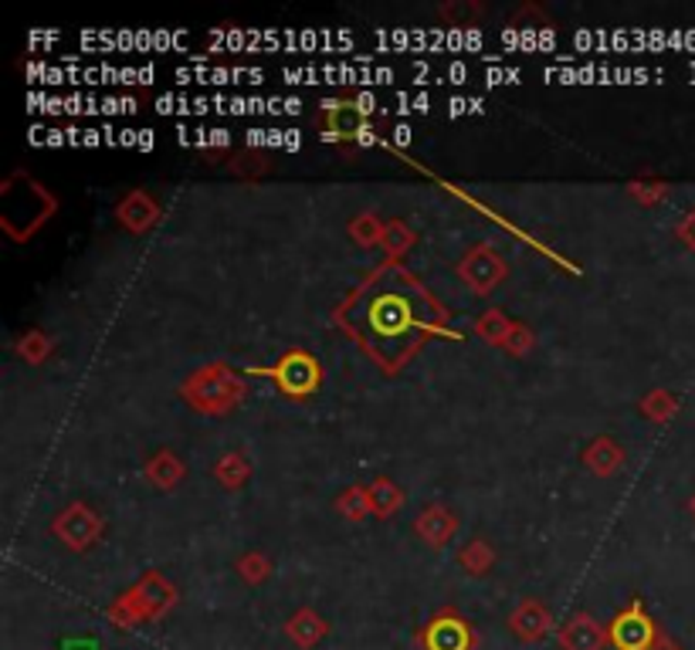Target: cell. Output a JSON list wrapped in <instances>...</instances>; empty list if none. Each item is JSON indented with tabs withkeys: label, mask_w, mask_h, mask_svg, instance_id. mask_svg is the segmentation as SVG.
<instances>
[{
	"label": "cell",
	"mask_w": 695,
	"mask_h": 650,
	"mask_svg": "<svg viewBox=\"0 0 695 650\" xmlns=\"http://www.w3.org/2000/svg\"><path fill=\"white\" fill-rule=\"evenodd\" d=\"M414 640L421 650H476L479 647L476 627H471L468 620L452 607L438 610L428 624L417 630Z\"/></svg>",
	"instance_id": "1"
},
{
	"label": "cell",
	"mask_w": 695,
	"mask_h": 650,
	"mask_svg": "<svg viewBox=\"0 0 695 650\" xmlns=\"http://www.w3.org/2000/svg\"><path fill=\"white\" fill-rule=\"evenodd\" d=\"M607 643L615 650H655L661 643L658 624L645 613L642 600H631L615 620H610Z\"/></svg>",
	"instance_id": "2"
},
{
	"label": "cell",
	"mask_w": 695,
	"mask_h": 650,
	"mask_svg": "<svg viewBox=\"0 0 695 650\" xmlns=\"http://www.w3.org/2000/svg\"><path fill=\"white\" fill-rule=\"evenodd\" d=\"M258 373H268L278 380V386H282L289 397H309V393L319 386V366L309 353H289L275 362V370H258Z\"/></svg>",
	"instance_id": "3"
},
{
	"label": "cell",
	"mask_w": 695,
	"mask_h": 650,
	"mask_svg": "<svg viewBox=\"0 0 695 650\" xmlns=\"http://www.w3.org/2000/svg\"><path fill=\"white\" fill-rule=\"evenodd\" d=\"M323 116H326V132H323V143H340V139H353L359 129L367 126V119L359 116L353 99H323Z\"/></svg>",
	"instance_id": "4"
},
{
	"label": "cell",
	"mask_w": 695,
	"mask_h": 650,
	"mask_svg": "<svg viewBox=\"0 0 695 650\" xmlns=\"http://www.w3.org/2000/svg\"><path fill=\"white\" fill-rule=\"evenodd\" d=\"M549 624H553V616H549V610H546L540 600L519 603V607L513 610V616H509V630H513L519 640H526V643L543 640V637L549 634Z\"/></svg>",
	"instance_id": "5"
},
{
	"label": "cell",
	"mask_w": 695,
	"mask_h": 650,
	"mask_svg": "<svg viewBox=\"0 0 695 650\" xmlns=\"http://www.w3.org/2000/svg\"><path fill=\"white\" fill-rule=\"evenodd\" d=\"M607 643V630L587 613H573L560 627V647L564 650H601Z\"/></svg>",
	"instance_id": "6"
},
{
	"label": "cell",
	"mask_w": 695,
	"mask_h": 650,
	"mask_svg": "<svg viewBox=\"0 0 695 650\" xmlns=\"http://www.w3.org/2000/svg\"><path fill=\"white\" fill-rule=\"evenodd\" d=\"M286 634H289V640L292 643H299V647H316L326 634H329V624L319 616V613H313V610H299L289 624H286Z\"/></svg>",
	"instance_id": "7"
},
{
	"label": "cell",
	"mask_w": 695,
	"mask_h": 650,
	"mask_svg": "<svg viewBox=\"0 0 695 650\" xmlns=\"http://www.w3.org/2000/svg\"><path fill=\"white\" fill-rule=\"evenodd\" d=\"M374 326L383 332V335H397L401 329H407L410 316H407V305L397 298V295H383L374 302Z\"/></svg>",
	"instance_id": "8"
},
{
	"label": "cell",
	"mask_w": 695,
	"mask_h": 650,
	"mask_svg": "<svg viewBox=\"0 0 695 650\" xmlns=\"http://www.w3.org/2000/svg\"><path fill=\"white\" fill-rule=\"evenodd\" d=\"M156 112H160V116H193V99L166 92V95L156 99Z\"/></svg>",
	"instance_id": "9"
},
{
	"label": "cell",
	"mask_w": 695,
	"mask_h": 650,
	"mask_svg": "<svg viewBox=\"0 0 695 650\" xmlns=\"http://www.w3.org/2000/svg\"><path fill=\"white\" fill-rule=\"evenodd\" d=\"M187 31H170V27H160L153 31V51H180L187 48Z\"/></svg>",
	"instance_id": "10"
},
{
	"label": "cell",
	"mask_w": 695,
	"mask_h": 650,
	"mask_svg": "<svg viewBox=\"0 0 695 650\" xmlns=\"http://www.w3.org/2000/svg\"><path fill=\"white\" fill-rule=\"evenodd\" d=\"M353 105H356V112H359V116H364L367 123H370V116H377V112L383 109V105L377 102V95H374L370 89H359V92L353 95Z\"/></svg>",
	"instance_id": "11"
},
{
	"label": "cell",
	"mask_w": 695,
	"mask_h": 650,
	"mask_svg": "<svg viewBox=\"0 0 695 650\" xmlns=\"http://www.w3.org/2000/svg\"><path fill=\"white\" fill-rule=\"evenodd\" d=\"M628 48H634L631 44V31H628V27H615V31H610V54L628 51Z\"/></svg>",
	"instance_id": "12"
},
{
	"label": "cell",
	"mask_w": 695,
	"mask_h": 650,
	"mask_svg": "<svg viewBox=\"0 0 695 650\" xmlns=\"http://www.w3.org/2000/svg\"><path fill=\"white\" fill-rule=\"evenodd\" d=\"M41 81L51 85V89H59V85H68V72H65L62 65H48V72H45Z\"/></svg>",
	"instance_id": "13"
},
{
	"label": "cell",
	"mask_w": 695,
	"mask_h": 650,
	"mask_svg": "<svg viewBox=\"0 0 695 650\" xmlns=\"http://www.w3.org/2000/svg\"><path fill=\"white\" fill-rule=\"evenodd\" d=\"M444 81L465 85V81H468V65H465V62H452V65H448V72H444Z\"/></svg>",
	"instance_id": "14"
},
{
	"label": "cell",
	"mask_w": 695,
	"mask_h": 650,
	"mask_svg": "<svg viewBox=\"0 0 695 650\" xmlns=\"http://www.w3.org/2000/svg\"><path fill=\"white\" fill-rule=\"evenodd\" d=\"M99 112H102V116H109V119H113V116H123L126 109H123V99H119V95H105Z\"/></svg>",
	"instance_id": "15"
},
{
	"label": "cell",
	"mask_w": 695,
	"mask_h": 650,
	"mask_svg": "<svg viewBox=\"0 0 695 650\" xmlns=\"http://www.w3.org/2000/svg\"><path fill=\"white\" fill-rule=\"evenodd\" d=\"M573 48H577V51H597L594 31H577V35H573Z\"/></svg>",
	"instance_id": "16"
},
{
	"label": "cell",
	"mask_w": 695,
	"mask_h": 650,
	"mask_svg": "<svg viewBox=\"0 0 695 650\" xmlns=\"http://www.w3.org/2000/svg\"><path fill=\"white\" fill-rule=\"evenodd\" d=\"M540 51L543 54L556 51V27H540Z\"/></svg>",
	"instance_id": "17"
},
{
	"label": "cell",
	"mask_w": 695,
	"mask_h": 650,
	"mask_svg": "<svg viewBox=\"0 0 695 650\" xmlns=\"http://www.w3.org/2000/svg\"><path fill=\"white\" fill-rule=\"evenodd\" d=\"M59 38H62L59 31H31V35H27V44H31V48H38V44H54Z\"/></svg>",
	"instance_id": "18"
},
{
	"label": "cell",
	"mask_w": 695,
	"mask_h": 650,
	"mask_svg": "<svg viewBox=\"0 0 695 650\" xmlns=\"http://www.w3.org/2000/svg\"><path fill=\"white\" fill-rule=\"evenodd\" d=\"M41 112H45V116H62V112H65V95H48Z\"/></svg>",
	"instance_id": "19"
},
{
	"label": "cell",
	"mask_w": 695,
	"mask_h": 650,
	"mask_svg": "<svg viewBox=\"0 0 695 650\" xmlns=\"http://www.w3.org/2000/svg\"><path fill=\"white\" fill-rule=\"evenodd\" d=\"M465 112H471V99H462V95L448 99V116H452V119L465 116Z\"/></svg>",
	"instance_id": "20"
},
{
	"label": "cell",
	"mask_w": 695,
	"mask_h": 650,
	"mask_svg": "<svg viewBox=\"0 0 695 650\" xmlns=\"http://www.w3.org/2000/svg\"><path fill=\"white\" fill-rule=\"evenodd\" d=\"M228 143H231V132L225 126H217V129L207 132V146H228Z\"/></svg>",
	"instance_id": "21"
},
{
	"label": "cell",
	"mask_w": 695,
	"mask_h": 650,
	"mask_svg": "<svg viewBox=\"0 0 695 650\" xmlns=\"http://www.w3.org/2000/svg\"><path fill=\"white\" fill-rule=\"evenodd\" d=\"M207 85H235V78H231V68H225V65H217V68H211V81Z\"/></svg>",
	"instance_id": "22"
},
{
	"label": "cell",
	"mask_w": 695,
	"mask_h": 650,
	"mask_svg": "<svg viewBox=\"0 0 695 650\" xmlns=\"http://www.w3.org/2000/svg\"><path fill=\"white\" fill-rule=\"evenodd\" d=\"M465 51H482V31H479V27H465Z\"/></svg>",
	"instance_id": "23"
},
{
	"label": "cell",
	"mask_w": 695,
	"mask_h": 650,
	"mask_svg": "<svg viewBox=\"0 0 695 650\" xmlns=\"http://www.w3.org/2000/svg\"><path fill=\"white\" fill-rule=\"evenodd\" d=\"M448 51H465V27H448Z\"/></svg>",
	"instance_id": "24"
},
{
	"label": "cell",
	"mask_w": 695,
	"mask_h": 650,
	"mask_svg": "<svg viewBox=\"0 0 695 650\" xmlns=\"http://www.w3.org/2000/svg\"><path fill=\"white\" fill-rule=\"evenodd\" d=\"M244 143L248 146H268V129H248L244 132Z\"/></svg>",
	"instance_id": "25"
},
{
	"label": "cell",
	"mask_w": 695,
	"mask_h": 650,
	"mask_svg": "<svg viewBox=\"0 0 695 650\" xmlns=\"http://www.w3.org/2000/svg\"><path fill=\"white\" fill-rule=\"evenodd\" d=\"M374 143H380V136H377L374 126L367 123L364 129H359V136H356V146H374Z\"/></svg>",
	"instance_id": "26"
},
{
	"label": "cell",
	"mask_w": 695,
	"mask_h": 650,
	"mask_svg": "<svg viewBox=\"0 0 695 650\" xmlns=\"http://www.w3.org/2000/svg\"><path fill=\"white\" fill-rule=\"evenodd\" d=\"M136 51H153V31H147V27H139L136 31Z\"/></svg>",
	"instance_id": "27"
},
{
	"label": "cell",
	"mask_w": 695,
	"mask_h": 650,
	"mask_svg": "<svg viewBox=\"0 0 695 650\" xmlns=\"http://www.w3.org/2000/svg\"><path fill=\"white\" fill-rule=\"evenodd\" d=\"M391 81H394L391 65H374V85H391Z\"/></svg>",
	"instance_id": "28"
},
{
	"label": "cell",
	"mask_w": 695,
	"mask_h": 650,
	"mask_svg": "<svg viewBox=\"0 0 695 650\" xmlns=\"http://www.w3.org/2000/svg\"><path fill=\"white\" fill-rule=\"evenodd\" d=\"M503 81H506V68L503 65L485 68V85H489V89H495V85H503Z\"/></svg>",
	"instance_id": "29"
},
{
	"label": "cell",
	"mask_w": 695,
	"mask_h": 650,
	"mask_svg": "<svg viewBox=\"0 0 695 650\" xmlns=\"http://www.w3.org/2000/svg\"><path fill=\"white\" fill-rule=\"evenodd\" d=\"M394 105H397V109H394L397 116H407V112H414V99H410L407 92H397V95H394Z\"/></svg>",
	"instance_id": "30"
},
{
	"label": "cell",
	"mask_w": 695,
	"mask_h": 650,
	"mask_svg": "<svg viewBox=\"0 0 695 650\" xmlns=\"http://www.w3.org/2000/svg\"><path fill=\"white\" fill-rule=\"evenodd\" d=\"M228 116H252V109H248V99H231V105H228Z\"/></svg>",
	"instance_id": "31"
},
{
	"label": "cell",
	"mask_w": 695,
	"mask_h": 650,
	"mask_svg": "<svg viewBox=\"0 0 695 650\" xmlns=\"http://www.w3.org/2000/svg\"><path fill=\"white\" fill-rule=\"evenodd\" d=\"M68 143V132L65 129H48V143L45 146H65Z\"/></svg>",
	"instance_id": "32"
},
{
	"label": "cell",
	"mask_w": 695,
	"mask_h": 650,
	"mask_svg": "<svg viewBox=\"0 0 695 650\" xmlns=\"http://www.w3.org/2000/svg\"><path fill=\"white\" fill-rule=\"evenodd\" d=\"M136 150H143V153H150V150H153V129H139V143H136Z\"/></svg>",
	"instance_id": "33"
},
{
	"label": "cell",
	"mask_w": 695,
	"mask_h": 650,
	"mask_svg": "<svg viewBox=\"0 0 695 650\" xmlns=\"http://www.w3.org/2000/svg\"><path fill=\"white\" fill-rule=\"evenodd\" d=\"M394 139H397V146H407V143H410V126H407V123H397V126H394Z\"/></svg>",
	"instance_id": "34"
},
{
	"label": "cell",
	"mask_w": 695,
	"mask_h": 650,
	"mask_svg": "<svg viewBox=\"0 0 695 650\" xmlns=\"http://www.w3.org/2000/svg\"><path fill=\"white\" fill-rule=\"evenodd\" d=\"M503 44L506 48H519V27H503Z\"/></svg>",
	"instance_id": "35"
},
{
	"label": "cell",
	"mask_w": 695,
	"mask_h": 650,
	"mask_svg": "<svg viewBox=\"0 0 695 650\" xmlns=\"http://www.w3.org/2000/svg\"><path fill=\"white\" fill-rule=\"evenodd\" d=\"M86 146L92 150V146H105V136L99 132V129H86Z\"/></svg>",
	"instance_id": "36"
},
{
	"label": "cell",
	"mask_w": 695,
	"mask_h": 650,
	"mask_svg": "<svg viewBox=\"0 0 695 650\" xmlns=\"http://www.w3.org/2000/svg\"><path fill=\"white\" fill-rule=\"evenodd\" d=\"M156 78V65H139V85H150Z\"/></svg>",
	"instance_id": "37"
},
{
	"label": "cell",
	"mask_w": 695,
	"mask_h": 650,
	"mask_svg": "<svg viewBox=\"0 0 695 650\" xmlns=\"http://www.w3.org/2000/svg\"><path fill=\"white\" fill-rule=\"evenodd\" d=\"M139 143V132L136 129H123L119 132V146H136Z\"/></svg>",
	"instance_id": "38"
},
{
	"label": "cell",
	"mask_w": 695,
	"mask_h": 650,
	"mask_svg": "<svg viewBox=\"0 0 695 650\" xmlns=\"http://www.w3.org/2000/svg\"><path fill=\"white\" fill-rule=\"evenodd\" d=\"M299 146H302L299 129H286V150H299Z\"/></svg>",
	"instance_id": "39"
},
{
	"label": "cell",
	"mask_w": 695,
	"mask_h": 650,
	"mask_svg": "<svg viewBox=\"0 0 695 650\" xmlns=\"http://www.w3.org/2000/svg\"><path fill=\"white\" fill-rule=\"evenodd\" d=\"M431 109V95L421 92V95H414V112H428Z\"/></svg>",
	"instance_id": "40"
},
{
	"label": "cell",
	"mask_w": 695,
	"mask_h": 650,
	"mask_svg": "<svg viewBox=\"0 0 695 650\" xmlns=\"http://www.w3.org/2000/svg\"><path fill=\"white\" fill-rule=\"evenodd\" d=\"M177 139H180V146H190L193 143V132H187V126L177 123Z\"/></svg>",
	"instance_id": "41"
},
{
	"label": "cell",
	"mask_w": 695,
	"mask_h": 650,
	"mask_svg": "<svg viewBox=\"0 0 695 650\" xmlns=\"http://www.w3.org/2000/svg\"><path fill=\"white\" fill-rule=\"evenodd\" d=\"M302 112V102L299 99H286V116H299Z\"/></svg>",
	"instance_id": "42"
},
{
	"label": "cell",
	"mask_w": 695,
	"mask_h": 650,
	"mask_svg": "<svg viewBox=\"0 0 695 650\" xmlns=\"http://www.w3.org/2000/svg\"><path fill=\"white\" fill-rule=\"evenodd\" d=\"M519 78H522V72H519V68H506V81L519 85Z\"/></svg>",
	"instance_id": "43"
},
{
	"label": "cell",
	"mask_w": 695,
	"mask_h": 650,
	"mask_svg": "<svg viewBox=\"0 0 695 650\" xmlns=\"http://www.w3.org/2000/svg\"><path fill=\"white\" fill-rule=\"evenodd\" d=\"M655 650H679V647H675V643H669V640H661V643H658Z\"/></svg>",
	"instance_id": "44"
}]
</instances>
